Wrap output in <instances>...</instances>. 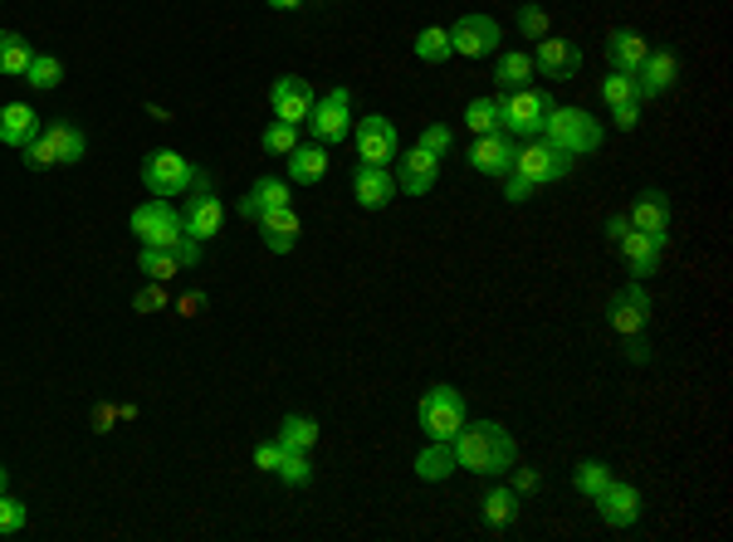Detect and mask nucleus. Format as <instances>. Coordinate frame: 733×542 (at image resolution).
Segmentation results:
<instances>
[{
  "mask_svg": "<svg viewBox=\"0 0 733 542\" xmlns=\"http://www.w3.org/2000/svg\"><path fill=\"white\" fill-rule=\"evenodd\" d=\"M176 308H182V318H196V313L206 308V293H186V299L176 303Z\"/></svg>",
  "mask_w": 733,
  "mask_h": 542,
  "instance_id": "5fc2aeb1",
  "label": "nucleus"
},
{
  "mask_svg": "<svg viewBox=\"0 0 733 542\" xmlns=\"http://www.w3.org/2000/svg\"><path fill=\"white\" fill-rule=\"evenodd\" d=\"M494 84H499V94H509V88H528V84H533V59H528L524 50L499 54V64H494Z\"/></svg>",
  "mask_w": 733,
  "mask_h": 542,
  "instance_id": "c85d7f7f",
  "label": "nucleus"
},
{
  "mask_svg": "<svg viewBox=\"0 0 733 542\" xmlns=\"http://www.w3.org/2000/svg\"><path fill=\"white\" fill-rule=\"evenodd\" d=\"M602 104L606 108H622V104H640V94H636V74H606L602 78Z\"/></svg>",
  "mask_w": 733,
  "mask_h": 542,
  "instance_id": "4c0bfd02",
  "label": "nucleus"
},
{
  "mask_svg": "<svg viewBox=\"0 0 733 542\" xmlns=\"http://www.w3.org/2000/svg\"><path fill=\"white\" fill-rule=\"evenodd\" d=\"M518 30H524L528 40H543V35H552L548 10H543V6H533V0H528V6H518Z\"/></svg>",
  "mask_w": 733,
  "mask_h": 542,
  "instance_id": "79ce46f5",
  "label": "nucleus"
},
{
  "mask_svg": "<svg viewBox=\"0 0 733 542\" xmlns=\"http://www.w3.org/2000/svg\"><path fill=\"white\" fill-rule=\"evenodd\" d=\"M25 84L40 88V94H54V88L64 84V59H60V54H35L30 69H25Z\"/></svg>",
  "mask_w": 733,
  "mask_h": 542,
  "instance_id": "473e14b6",
  "label": "nucleus"
},
{
  "mask_svg": "<svg viewBox=\"0 0 733 542\" xmlns=\"http://www.w3.org/2000/svg\"><path fill=\"white\" fill-rule=\"evenodd\" d=\"M40 132V112L30 104H6L0 108V142L6 147H25Z\"/></svg>",
  "mask_w": 733,
  "mask_h": 542,
  "instance_id": "bb28decb",
  "label": "nucleus"
},
{
  "mask_svg": "<svg viewBox=\"0 0 733 542\" xmlns=\"http://www.w3.org/2000/svg\"><path fill=\"white\" fill-rule=\"evenodd\" d=\"M612 479H616V474H612V465H602V459H582V465L572 469V489L586 494V499H596Z\"/></svg>",
  "mask_w": 733,
  "mask_h": 542,
  "instance_id": "f704fd0d",
  "label": "nucleus"
},
{
  "mask_svg": "<svg viewBox=\"0 0 733 542\" xmlns=\"http://www.w3.org/2000/svg\"><path fill=\"white\" fill-rule=\"evenodd\" d=\"M450 54H455V50H450V30L445 25H425L421 35H416V59H421V64H445Z\"/></svg>",
  "mask_w": 733,
  "mask_h": 542,
  "instance_id": "72a5a7b5",
  "label": "nucleus"
},
{
  "mask_svg": "<svg viewBox=\"0 0 733 542\" xmlns=\"http://www.w3.org/2000/svg\"><path fill=\"white\" fill-rule=\"evenodd\" d=\"M612 122L622 132H636L640 128V104H622V108H612Z\"/></svg>",
  "mask_w": 733,
  "mask_h": 542,
  "instance_id": "3c124183",
  "label": "nucleus"
},
{
  "mask_svg": "<svg viewBox=\"0 0 733 542\" xmlns=\"http://www.w3.org/2000/svg\"><path fill=\"white\" fill-rule=\"evenodd\" d=\"M6 489H10V469L0 465V494H6Z\"/></svg>",
  "mask_w": 733,
  "mask_h": 542,
  "instance_id": "4d7b16f0",
  "label": "nucleus"
},
{
  "mask_svg": "<svg viewBox=\"0 0 733 542\" xmlns=\"http://www.w3.org/2000/svg\"><path fill=\"white\" fill-rule=\"evenodd\" d=\"M455 449H450V440H425V449L416 455V479L421 484H445L450 474H455Z\"/></svg>",
  "mask_w": 733,
  "mask_h": 542,
  "instance_id": "a878e982",
  "label": "nucleus"
},
{
  "mask_svg": "<svg viewBox=\"0 0 733 542\" xmlns=\"http://www.w3.org/2000/svg\"><path fill=\"white\" fill-rule=\"evenodd\" d=\"M303 128H309L313 142H323V147H337L343 138H353V94L337 84L323 98H313V112Z\"/></svg>",
  "mask_w": 733,
  "mask_h": 542,
  "instance_id": "6e6552de",
  "label": "nucleus"
},
{
  "mask_svg": "<svg viewBox=\"0 0 733 542\" xmlns=\"http://www.w3.org/2000/svg\"><path fill=\"white\" fill-rule=\"evenodd\" d=\"M558 108L552 104L548 88L528 84V88H509V94H499V128L509 132V138H543V122L548 112Z\"/></svg>",
  "mask_w": 733,
  "mask_h": 542,
  "instance_id": "7ed1b4c3",
  "label": "nucleus"
},
{
  "mask_svg": "<svg viewBox=\"0 0 733 542\" xmlns=\"http://www.w3.org/2000/svg\"><path fill=\"white\" fill-rule=\"evenodd\" d=\"M465 128L475 132V138H484V132H504V128H499V98H470Z\"/></svg>",
  "mask_w": 733,
  "mask_h": 542,
  "instance_id": "e433bc0d",
  "label": "nucleus"
},
{
  "mask_svg": "<svg viewBox=\"0 0 733 542\" xmlns=\"http://www.w3.org/2000/svg\"><path fill=\"white\" fill-rule=\"evenodd\" d=\"M142 186L152 191V196L172 200V196H186V191H206L211 181L201 166H191L182 152H172V147H157V152L142 156Z\"/></svg>",
  "mask_w": 733,
  "mask_h": 542,
  "instance_id": "f03ea898",
  "label": "nucleus"
},
{
  "mask_svg": "<svg viewBox=\"0 0 733 542\" xmlns=\"http://www.w3.org/2000/svg\"><path fill=\"white\" fill-rule=\"evenodd\" d=\"M128 230L138 235L142 245H152V250H172V245L182 240V210H176L172 200L152 196L128 216Z\"/></svg>",
  "mask_w": 733,
  "mask_h": 542,
  "instance_id": "0eeeda50",
  "label": "nucleus"
},
{
  "mask_svg": "<svg viewBox=\"0 0 733 542\" xmlns=\"http://www.w3.org/2000/svg\"><path fill=\"white\" fill-rule=\"evenodd\" d=\"M416 421H421L425 440H455V435H460V425L470 421L465 397H460V391L450 387V381H435V387L421 397V405H416Z\"/></svg>",
  "mask_w": 733,
  "mask_h": 542,
  "instance_id": "39448f33",
  "label": "nucleus"
},
{
  "mask_svg": "<svg viewBox=\"0 0 733 542\" xmlns=\"http://www.w3.org/2000/svg\"><path fill=\"white\" fill-rule=\"evenodd\" d=\"M450 449H455V465L479 479H504L518 465V440L499 421H465Z\"/></svg>",
  "mask_w": 733,
  "mask_h": 542,
  "instance_id": "f257e3e1",
  "label": "nucleus"
},
{
  "mask_svg": "<svg viewBox=\"0 0 733 542\" xmlns=\"http://www.w3.org/2000/svg\"><path fill=\"white\" fill-rule=\"evenodd\" d=\"M25 523H30V508L20 503V499H10V494H0V538L20 533Z\"/></svg>",
  "mask_w": 733,
  "mask_h": 542,
  "instance_id": "37998d69",
  "label": "nucleus"
},
{
  "mask_svg": "<svg viewBox=\"0 0 733 542\" xmlns=\"http://www.w3.org/2000/svg\"><path fill=\"white\" fill-rule=\"evenodd\" d=\"M622 343H626V357L636 361V367H646V361L656 357V347L646 343V333H636V337H622Z\"/></svg>",
  "mask_w": 733,
  "mask_h": 542,
  "instance_id": "8fccbe9b",
  "label": "nucleus"
},
{
  "mask_svg": "<svg viewBox=\"0 0 733 542\" xmlns=\"http://www.w3.org/2000/svg\"><path fill=\"white\" fill-rule=\"evenodd\" d=\"M255 225H259V240H265L269 254H289L293 245H299V235H303V220H299V210H293V206L265 210Z\"/></svg>",
  "mask_w": 733,
  "mask_h": 542,
  "instance_id": "412c9836",
  "label": "nucleus"
},
{
  "mask_svg": "<svg viewBox=\"0 0 733 542\" xmlns=\"http://www.w3.org/2000/svg\"><path fill=\"white\" fill-rule=\"evenodd\" d=\"M353 196H357L363 210H387L391 196H397V176H391V166H357Z\"/></svg>",
  "mask_w": 733,
  "mask_h": 542,
  "instance_id": "5701e85b",
  "label": "nucleus"
},
{
  "mask_svg": "<svg viewBox=\"0 0 733 542\" xmlns=\"http://www.w3.org/2000/svg\"><path fill=\"white\" fill-rule=\"evenodd\" d=\"M30 59H35V50H30L25 35H15V30H0V74L10 78H25Z\"/></svg>",
  "mask_w": 733,
  "mask_h": 542,
  "instance_id": "7c9ffc66",
  "label": "nucleus"
},
{
  "mask_svg": "<svg viewBox=\"0 0 733 542\" xmlns=\"http://www.w3.org/2000/svg\"><path fill=\"white\" fill-rule=\"evenodd\" d=\"M606 240H612V250L626 259L630 279H640V284H646L650 274H660V245L650 240V235H640L626 216H612V220H606Z\"/></svg>",
  "mask_w": 733,
  "mask_h": 542,
  "instance_id": "423d86ee",
  "label": "nucleus"
},
{
  "mask_svg": "<svg viewBox=\"0 0 733 542\" xmlns=\"http://www.w3.org/2000/svg\"><path fill=\"white\" fill-rule=\"evenodd\" d=\"M445 30H450V50H455L460 59H489V54H499V40H504L494 15H460L455 25H445Z\"/></svg>",
  "mask_w": 733,
  "mask_h": 542,
  "instance_id": "9d476101",
  "label": "nucleus"
},
{
  "mask_svg": "<svg viewBox=\"0 0 733 542\" xmlns=\"http://www.w3.org/2000/svg\"><path fill=\"white\" fill-rule=\"evenodd\" d=\"M269 108H274L279 122H289V128H303V122H309V112H313V88H309V78H299V74L274 78V84H269Z\"/></svg>",
  "mask_w": 733,
  "mask_h": 542,
  "instance_id": "f8f14e48",
  "label": "nucleus"
},
{
  "mask_svg": "<svg viewBox=\"0 0 733 542\" xmlns=\"http://www.w3.org/2000/svg\"><path fill=\"white\" fill-rule=\"evenodd\" d=\"M20 152H25V166H30V172H50V166H60V156H54V142L44 138V128H40L25 147H20Z\"/></svg>",
  "mask_w": 733,
  "mask_h": 542,
  "instance_id": "a19ab883",
  "label": "nucleus"
},
{
  "mask_svg": "<svg viewBox=\"0 0 733 542\" xmlns=\"http://www.w3.org/2000/svg\"><path fill=\"white\" fill-rule=\"evenodd\" d=\"M259 147H265L269 156H289L293 147H299V128H289V122H279V118H274L265 132H259Z\"/></svg>",
  "mask_w": 733,
  "mask_h": 542,
  "instance_id": "58836bf2",
  "label": "nucleus"
},
{
  "mask_svg": "<svg viewBox=\"0 0 733 542\" xmlns=\"http://www.w3.org/2000/svg\"><path fill=\"white\" fill-rule=\"evenodd\" d=\"M279 206H293V186H289V181H279V176H259L255 186L235 200V210H240L245 220H259L265 210H279Z\"/></svg>",
  "mask_w": 733,
  "mask_h": 542,
  "instance_id": "4be33fe9",
  "label": "nucleus"
},
{
  "mask_svg": "<svg viewBox=\"0 0 733 542\" xmlns=\"http://www.w3.org/2000/svg\"><path fill=\"white\" fill-rule=\"evenodd\" d=\"M255 469H265V474H274L279 469V459H284V445H279V440H259L255 445Z\"/></svg>",
  "mask_w": 733,
  "mask_h": 542,
  "instance_id": "de8ad7c7",
  "label": "nucleus"
},
{
  "mask_svg": "<svg viewBox=\"0 0 733 542\" xmlns=\"http://www.w3.org/2000/svg\"><path fill=\"white\" fill-rule=\"evenodd\" d=\"M646 54H650V44L640 30H612V35H606V64H612L616 74H636L640 64H646Z\"/></svg>",
  "mask_w": 733,
  "mask_h": 542,
  "instance_id": "393cba45",
  "label": "nucleus"
},
{
  "mask_svg": "<svg viewBox=\"0 0 733 542\" xmlns=\"http://www.w3.org/2000/svg\"><path fill=\"white\" fill-rule=\"evenodd\" d=\"M543 142L578 162V156H592L596 147H602V122L586 108H552L543 122Z\"/></svg>",
  "mask_w": 733,
  "mask_h": 542,
  "instance_id": "20e7f679",
  "label": "nucleus"
},
{
  "mask_svg": "<svg viewBox=\"0 0 733 542\" xmlns=\"http://www.w3.org/2000/svg\"><path fill=\"white\" fill-rule=\"evenodd\" d=\"M132 308H138V313H162V308H166V284L147 279V284L132 293Z\"/></svg>",
  "mask_w": 733,
  "mask_h": 542,
  "instance_id": "a18cd8bd",
  "label": "nucleus"
},
{
  "mask_svg": "<svg viewBox=\"0 0 733 542\" xmlns=\"http://www.w3.org/2000/svg\"><path fill=\"white\" fill-rule=\"evenodd\" d=\"M112 425H118V405H94V431L108 435Z\"/></svg>",
  "mask_w": 733,
  "mask_h": 542,
  "instance_id": "864d4df0",
  "label": "nucleus"
},
{
  "mask_svg": "<svg viewBox=\"0 0 733 542\" xmlns=\"http://www.w3.org/2000/svg\"><path fill=\"white\" fill-rule=\"evenodd\" d=\"M514 176H524L528 186H552V181H562L572 172V156H562L558 147H548L543 138H528L524 147L514 152Z\"/></svg>",
  "mask_w": 733,
  "mask_h": 542,
  "instance_id": "1a4fd4ad",
  "label": "nucleus"
},
{
  "mask_svg": "<svg viewBox=\"0 0 733 542\" xmlns=\"http://www.w3.org/2000/svg\"><path fill=\"white\" fill-rule=\"evenodd\" d=\"M514 152L518 147L509 132H484V138H475V147H470V166H475L479 176H509Z\"/></svg>",
  "mask_w": 733,
  "mask_h": 542,
  "instance_id": "aec40b11",
  "label": "nucleus"
},
{
  "mask_svg": "<svg viewBox=\"0 0 733 542\" xmlns=\"http://www.w3.org/2000/svg\"><path fill=\"white\" fill-rule=\"evenodd\" d=\"M533 191H538V186H528L524 176H514V172L504 176V200H514V206H524V200H533Z\"/></svg>",
  "mask_w": 733,
  "mask_h": 542,
  "instance_id": "09e8293b",
  "label": "nucleus"
},
{
  "mask_svg": "<svg viewBox=\"0 0 733 542\" xmlns=\"http://www.w3.org/2000/svg\"><path fill=\"white\" fill-rule=\"evenodd\" d=\"M274 440L284 449H303V455H309V449L319 445V421H309V415H284V421H279V431H274Z\"/></svg>",
  "mask_w": 733,
  "mask_h": 542,
  "instance_id": "2f4dec72",
  "label": "nucleus"
},
{
  "mask_svg": "<svg viewBox=\"0 0 733 542\" xmlns=\"http://www.w3.org/2000/svg\"><path fill=\"white\" fill-rule=\"evenodd\" d=\"M592 503H596V513H602L606 528H636L640 523V489L626 484V479H612Z\"/></svg>",
  "mask_w": 733,
  "mask_h": 542,
  "instance_id": "dca6fc26",
  "label": "nucleus"
},
{
  "mask_svg": "<svg viewBox=\"0 0 733 542\" xmlns=\"http://www.w3.org/2000/svg\"><path fill=\"white\" fill-rule=\"evenodd\" d=\"M606 318H612V327L622 337L646 333V318H650V293H646V284H640V279H630L626 289H616L612 303H606Z\"/></svg>",
  "mask_w": 733,
  "mask_h": 542,
  "instance_id": "4468645a",
  "label": "nucleus"
},
{
  "mask_svg": "<svg viewBox=\"0 0 733 542\" xmlns=\"http://www.w3.org/2000/svg\"><path fill=\"white\" fill-rule=\"evenodd\" d=\"M172 254H176V264H182V274H191V269L201 264V254H206V245H201V240H191V235L182 230V240L172 245Z\"/></svg>",
  "mask_w": 733,
  "mask_h": 542,
  "instance_id": "49530a36",
  "label": "nucleus"
},
{
  "mask_svg": "<svg viewBox=\"0 0 733 542\" xmlns=\"http://www.w3.org/2000/svg\"><path fill=\"white\" fill-rule=\"evenodd\" d=\"M265 6H269V10H299L303 0H265Z\"/></svg>",
  "mask_w": 733,
  "mask_h": 542,
  "instance_id": "6e6d98bb",
  "label": "nucleus"
},
{
  "mask_svg": "<svg viewBox=\"0 0 733 542\" xmlns=\"http://www.w3.org/2000/svg\"><path fill=\"white\" fill-rule=\"evenodd\" d=\"M44 138L54 142V156H60V166H78L84 162V152H88V138L74 128V122H64V118H54V122H44Z\"/></svg>",
  "mask_w": 733,
  "mask_h": 542,
  "instance_id": "cd10ccee",
  "label": "nucleus"
},
{
  "mask_svg": "<svg viewBox=\"0 0 733 542\" xmlns=\"http://www.w3.org/2000/svg\"><path fill=\"white\" fill-rule=\"evenodd\" d=\"M353 142H357V156H363V166H391V162H397V152H401L397 122L381 118V112H367V118L357 122Z\"/></svg>",
  "mask_w": 733,
  "mask_h": 542,
  "instance_id": "9b49d317",
  "label": "nucleus"
},
{
  "mask_svg": "<svg viewBox=\"0 0 733 542\" xmlns=\"http://www.w3.org/2000/svg\"><path fill=\"white\" fill-rule=\"evenodd\" d=\"M509 474H514V484H509V489L518 494V499H524V494H533L538 484H543V479H538V469H518V465H514Z\"/></svg>",
  "mask_w": 733,
  "mask_h": 542,
  "instance_id": "603ef678",
  "label": "nucleus"
},
{
  "mask_svg": "<svg viewBox=\"0 0 733 542\" xmlns=\"http://www.w3.org/2000/svg\"><path fill=\"white\" fill-rule=\"evenodd\" d=\"M138 269L147 279H157V284H172L176 274H182V264H176V254L172 250H152V245H142V254H138Z\"/></svg>",
  "mask_w": 733,
  "mask_h": 542,
  "instance_id": "c9c22d12",
  "label": "nucleus"
},
{
  "mask_svg": "<svg viewBox=\"0 0 733 542\" xmlns=\"http://www.w3.org/2000/svg\"><path fill=\"white\" fill-rule=\"evenodd\" d=\"M533 59V74H543L548 84H562V78H578L582 74V50L572 40H558V35H543L538 50L528 54Z\"/></svg>",
  "mask_w": 733,
  "mask_h": 542,
  "instance_id": "ddd939ff",
  "label": "nucleus"
},
{
  "mask_svg": "<svg viewBox=\"0 0 733 542\" xmlns=\"http://www.w3.org/2000/svg\"><path fill=\"white\" fill-rule=\"evenodd\" d=\"M416 147H421V152H431V156H445L450 147H455V132H450L445 122H431V128H421V138H416Z\"/></svg>",
  "mask_w": 733,
  "mask_h": 542,
  "instance_id": "c03bdc74",
  "label": "nucleus"
},
{
  "mask_svg": "<svg viewBox=\"0 0 733 542\" xmlns=\"http://www.w3.org/2000/svg\"><path fill=\"white\" fill-rule=\"evenodd\" d=\"M289 162V186H313V181H323L328 176V166H333V156H328V147L323 142H299L293 152L284 156Z\"/></svg>",
  "mask_w": 733,
  "mask_h": 542,
  "instance_id": "b1692460",
  "label": "nucleus"
},
{
  "mask_svg": "<svg viewBox=\"0 0 733 542\" xmlns=\"http://www.w3.org/2000/svg\"><path fill=\"white\" fill-rule=\"evenodd\" d=\"M220 225H225V200L216 196V191H201V196H191L186 200V210H182V230L191 235V240H216L220 235Z\"/></svg>",
  "mask_w": 733,
  "mask_h": 542,
  "instance_id": "a211bd4d",
  "label": "nucleus"
},
{
  "mask_svg": "<svg viewBox=\"0 0 733 542\" xmlns=\"http://www.w3.org/2000/svg\"><path fill=\"white\" fill-rule=\"evenodd\" d=\"M397 191L406 196H431L435 181H440V156L421 152V147H411V152H397Z\"/></svg>",
  "mask_w": 733,
  "mask_h": 542,
  "instance_id": "f3484780",
  "label": "nucleus"
},
{
  "mask_svg": "<svg viewBox=\"0 0 733 542\" xmlns=\"http://www.w3.org/2000/svg\"><path fill=\"white\" fill-rule=\"evenodd\" d=\"M484 523L494 528V533H499V528H509L514 518H518V494L509 489V484H494L489 494H484Z\"/></svg>",
  "mask_w": 733,
  "mask_h": 542,
  "instance_id": "c756f323",
  "label": "nucleus"
},
{
  "mask_svg": "<svg viewBox=\"0 0 733 542\" xmlns=\"http://www.w3.org/2000/svg\"><path fill=\"white\" fill-rule=\"evenodd\" d=\"M274 474L289 484V489H303V484H313V465H309V455H303V449H284V459H279Z\"/></svg>",
  "mask_w": 733,
  "mask_h": 542,
  "instance_id": "ea45409f",
  "label": "nucleus"
},
{
  "mask_svg": "<svg viewBox=\"0 0 733 542\" xmlns=\"http://www.w3.org/2000/svg\"><path fill=\"white\" fill-rule=\"evenodd\" d=\"M675 78H680V59H675V50H650L646 64L636 69V94L640 98H665L675 88Z\"/></svg>",
  "mask_w": 733,
  "mask_h": 542,
  "instance_id": "6ab92c4d",
  "label": "nucleus"
},
{
  "mask_svg": "<svg viewBox=\"0 0 733 542\" xmlns=\"http://www.w3.org/2000/svg\"><path fill=\"white\" fill-rule=\"evenodd\" d=\"M626 220L636 225L640 235H650V240H656L660 250H665V240H670V196H665L660 186H646L636 200H630Z\"/></svg>",
  "mask_w": 733,
  "mask_h": 542,
  "instance_id": "2eb2a0df",
  "label": "nucleus"
}]
</instances>
